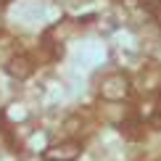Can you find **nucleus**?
Segmentation results:
<instances>
[{
	"mask_svg": "<svg viewBox=\"0 0 161 161\" xmlns=\"http://www.w3.org/2000/svg\"><path fill=\"white\" fill-rule=\"evenodd\" d=\"M100 95H103L106 100H124L127 95H130V79H127L124 74H108L103 79V85H100Z\"/></svg>",
	"mask_w": 161,
	"mask_h": 161,
	"instance_id": "f257e3e1",
	"label": "nucleus"
},
{
	"mask_svg": "<svg viewBox=\"0 0 161 161\" xmlns=\"http://www.w3.org/2000/svg\"><path fill=\"white\" fill-rule=\"evenodd\" d=\"M5 74L13 77V79H29L32 74H35V61H32L26 53H21V56H13L8 64H5Z\"/></svg>",
	"mask_w": 161,
	"mask_h": 161,
	"instance_id": "f03ea898",
	"label": "nucleus"
},
{
	"mask_svg": "<svg viewBox=\"0 0 161 161\" xmlns=\"http://www.w3.org/2000/svg\"><path fill=\"white\" fill-rule=\"evenodd\" d=\"M79 143H61V145H50L45 151V161H77L79 156Z\"/></svg>",
	"mask_w": 161,
	"mask_h": 161,
	"instance_id": "7ed1b4c3",
	"label": "nucleus"
},
{
	"mask_svg": "<svg viewBox=\"0 0 161 161\" xmlns=\"http://www.w3.org/2000/svg\"><path fill=\"white\" fill-rule=\"evenodd\" d=\"M153 13H156V21L161 24V0H158V3H156V8H153Z\"/></svg>",
	"mask_w": 161,
	"mask_h": 161,
	"instance_id": "20e7f679",
	"label": "nucleus"
}]
</instances>
